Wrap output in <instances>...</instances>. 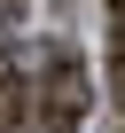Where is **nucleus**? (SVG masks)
<instances>
[{
    "label": "nucleus",
    "mask_w": 125,
    "mask_h": 133,
    "mask_svg": "<svg viewBox=\"0 0 125 133\" xmlns=\"http://www.w3.org/2000/svg\"><path fill=\"white\" fill-rule=\"evenodd\" d=\"M86 110H94L86 63H78L71 47H55V55H47V71H39V117H47V133H78Z\"/></svg>",
    "instance_id": "1"
},
{
    "label": "nucleus",
    "mask_w": 125,
    "mask_h": 133,
    "mask_svg": "<svg viewBox=\"0 0 125 133\" xmlns=\"http://www.w3.org/2000/svg\"><path fill=\"white\" fill-rule=\"evenodd\" d=\"M109 71H117V94H125V0H109Z\"/></svg>",
    "instance_id": "2"
},
{
    "label": "nucleus",
    "mask_w": 125,
    "mask_h": 133,
    "mask_svg": "<svg viewBox=\"0 0 125 133\" xmlns=\"http://www.w3.org/2000/svg\"><path fill=\"white\" fill-rule=\"evenodd\" d=\"M16 16H24V0H0V24H16Z\"/></svg>",
    "instance_id": "4"
},
{
    "label": "nucleus",
    "mask_w": 125,
    "mask_h": 133,
    "mask_svg": "<svg viewBox=\"0 0 125 133\" xmlns=\"http://www.w3.org/2000/svg\"><path fill=\"white\" fill-rule=\"evenodd\" d=\"M16 110H24V94H16V55L0 47V125H8Z\"/></svg>",
    "instance_id": "3"
}]
</instances>
